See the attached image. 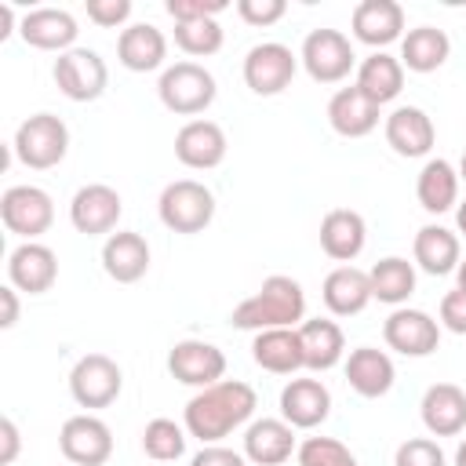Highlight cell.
<instances>
[{
  "label": "cell",
  "mask_w": 466,
  "mask_h": 466,
  "mask_svg": "<svg viewBox=\"0 0 466 466\" xmlns=\"http://www.w3.org/2000/svg\"><path fill=\"white\" fill-rule=\"evenodd\" d=\"M258 408V393L240 382V379H222L215 386L197 390L186 400L182 411V426L189 430V437H197L200 444H218L222 437H229L233 430H240Z\"/></svg>",
  "instance_id": "cell-1"
},
{
  "label": "cell",
  "mask_w": 466,
  "mask_h": 466,
  "mask_svg": "<svg viewBox=\"0 0 466 466\" xmlns=\"http://www.w3.org/2000/svg\"><path fill=\"white\" fill-rule=\"evenodd\" d=\"M306 320V291L295 277L273 273L262 280L255 295H248L233 313L229 324L244 331H269V328H295Z\"/></svg>",
  "instance_id": "cell-2"
},
{
  "label": "cell",
  "mask_w": 466,
  "mask_h": 466,
  "mask_svg": "<svg viewBox=\"0 0 466 466\" xmlns=\"http://www.w3.org/2000/svg\"><path fill=\"white\" fill-rule=\"evenodd\" d=\"M15 157L33 167V171H47V167H58L69 153V127L62 116L55 113H33L18 124L15 131V142H11Z\"/></svg>",
  "instance_id": "cell-3"
},
{
  "label": "cell",
  "mask_w": 466,
  "mask_h": 466,
  "mask_svg": "<svg viewBox=\"0 0 466 466\" xmlns=\"http://www.w3.org/2000/svg\"><path fill=\"white\" fill-rule=\"evenodd\" d=\"M157 211L171 233H204L215 218V193L197 178H178L164 186Z\"/></svg>",
  "instance_id": "cell-4"
},
{
  "label": "cell",
  "mask_w": 466,
  "mask_h": 466,
  "mask_svg": "<svg viewBox=\"0 0 466 466\" xmlns=\"http://www.w3.org/2000/svg\"><path fill=\"white\" fill-rule=\"evenodd\" d=\"M157 95L164 109H171L175 116H197L215 102L218 87H215V76L200 62H175L160 73Z\"/></svg>",
  "instance_id": "cell-5"
},
{
  "label": "cell",
  "mask_w": 466,
  "mask_h": 466,
  "mask_svg": "<svg viewBox=\"0 0 466 466\" xmlns=\"http://www.w3.org/2000/svg\"><path fill=\"white\" fill-rule=\"evenodd\" d=\"M299 62L306 66L309 80H317V84H339V80H346L353 73L357 55H353V44H350L346 33H339V29H313L302 40Z\"/></svg>",
  "instance_id": "cell-6"
},
{
  "label": "cell",
  "mask_w": 466,
  "mask_h": 466,
  "mask_svg": "<svg viewBox=\"0 0 466 466\" xmlns=\"http://www.w3.org/2000/svg\"><path fill=\"white\" fill-rule=\"evenodd\" d=\"M55 84L69 102H95L102 98L106 84H109V69L106 58L91 47H73L66 55L55 58Z\"/></svg>",
  "instance_id": "cell-7"
},
{
  "label": "cell",
  "mask_w": 466,
  "mask_h": 466,
  "mask_svg": "<svg viewBox=\"0 0 466 466\" xmlns=\"http://www.w3.org/2000/svg\"><path fill=\"white\" fill-rule=\"evenodd\" d=\"M124 390V371L106 353H87L69 371V393L80 408H109Z\"/></svg>",
  "instance_id": "cell-8"
},
{
  "label": "cell",
  "mask_w": 466,
  "mask_h": 466,
  "mask_svg": "<svg viewBox=\"0 0 466 466\" xmlns=\"http://www.w3.org/2000/svg\"><path fill=\"white\" fill-rule=\"evenodd\" d=\"M0 222L7 226V233L25 237V240H36L55 222L51 193L40 189V186H11L0 197Z\"/></svg>",
  "instance_id": "cell-9"
},
{
  "label": "cell",
  "mask_w": 466,
  "mask_h": 466,
  "mask_svg": "<svg viewBox=\"0 0 466 466\" xmlns=\"http://www.w3.org/2000/svg\"><path fill=\"white\" fill-rule=\"evenodd\" d=\"M58 448L73 466H102L113 455V430L91 411L69 415L58 430Z\"/></svg>",
  "instance_id": "cell-10"
},
{
  "label": "cell",
  "mask_w": 466,
  "mask_h": 466,
  "mask_svg": "<svg viewBox=\"0 0 466 466\" xmlns=\"http://www.w3.org/2000/svg\"><path fill=\"white\" fill-rule=\"evenodd\" d=\"M295 69H299L295 51L284 47V44H277V40L255 44V47L244 55V84H248L255 95H262V98L280 95V91L291 84Z\"/></svg>",
  "instance_id": "cell-11"
},
{
  "label": "cell",
  "mask_w": 466,
  "mask_h": 466,
  "mask_svg": "<svg viewBox=\"0 0 466 466\" xmlns=\"http://www.w3.org/2000/svg\"><path fill=\"white\" fill-rule=\"evenodd\" d=\"M167 371L182 382V386H215L222 382L226 375V353L215 346V342H204V339H182L171 346L167 353Z\"/></svg>",
  "instance_id": "cell-12"
},
{
  "label": "cell",
  "mask_w": 466,
  "mask_h": 466,
  "mask_svg": "<svg viewBox=\"0 0 466 466\" xmlns=\"http://www.w3.org/2000/svg\"><path fill=\"white\" fill-rule=\"evenodd\" d=\"M120 193L106 182H91V186H80L69 200V222L76 226V233L84 237H102V233H113L116 222H120Z\"/></svg>",
  "instance_id": "cell-13"
},
{
  "label": "cell",
  "mask_w": 466,
  "mask_h": 466,
  "mask_svg": "<svg viewBox=\"0 0 466 466\" xmlns=\"http://www.w3.org/2000/svg\"><path fill=\"white\" fill-rule=\"evenodd\" d=\"M382 339L404 357H430L441 342V320H433L426 309L397 306L382 324Z\"/></svg>",
  "instance_id": "cell-14"
},
{
  "label": "cell",
  "mask_w": 466,
  "mask_h": 466,
  "mask_svg": "<svg viewBox=\"0 0 466 466\" xmlns=\"http://www.w3.org/2000/svg\"><path fill=\"white\" fill-rule=\"evenodd\" d=\"M7 280L25 295H44L58 280V255L40 240H22L7 255Z\"/></svg>",
  "instance_id": "cell-15"
},
{
  "label": "cell",
  "mask_w": 466,
  "mask_h": 466,
  "mask_svg": "<svg viewBox=\"0 0 466 466\" xmlns=\"http://www.w3.org/2000/svg\"><path fill=\"white\" fill-rule=\"evenodd\" d=\"M226 131L215 120H186L175 135V157L193 171H211L226 160Z\"/></svg>",
  "instance_id": "cell-16"
},
{
  "label": "cell",
  "mask_w": 466,
  "mask_h": 466,
  "mask_svg": "<svg viewBox=\"0 0 466 466\" xmlns=\"http://www.w3.org/2000/svg\"><path fill=\"white\" fill-rule=\"evenodd\" d=\"M18 33L36 51H58V55H66V51H73L80 29H76V18L69 11H62V7H36V11H25L22 15Z\"/></svg>",
  "instance_id": "cell-17"
},
{
  "label": "cell",
  "mask_w": 466,
  "mask_h": 466,
  "mask_svg": "<svg viewBox=\"0 0 466 466\" xmlns=\"http://www.w3.org/2000/svg\"><path fill=\"white\" fill-rule=\"evenodd\" d=\"M386 142H390V149L397 157L415 160V157H426L433 149L437 127H433V120H430L426 109H419V106H397L386 116Z\"/></svg>",
  "instance_id": "cell-18"
},
{
  "label": "cell",
  "mask_w": 466,
  "mask_h": 466,
  "mask_svg": "<svg viewBox=\"0 0 466 466\" xmlns=\"http://www.w3.org/2000/svg\"><path fill=\"white\" fill-rule=\"evenodd\" d=\"M331 415V393L320 379H291L280 390V419L295 430H313Z\"/></svg>",
  "instance_id": "cell-19"
},
{
  "label": "cell",
  "mask_w": 466,
  "mask_h": 466,
  "mask_svg": "<svg viewBox=\"0 0 466 466\" xmlns=\"http://www.w3.org/2000/svg\"><path fill=\"white\" fill-rule=\"evenodd\" d=\"M368 244V226L360 218V211L353 208H331L320 218V251L342 266H350Z\"/></svg>",
  "instance_id": "cell-20"
},
{
  "label": "cell",
  "mask_w": 466,
  "mask_h": 466,
  "mask_svg": "<svg viewBox=\"0 0 466 466\" xmlns=\"http://www.w3.org/2000/svg\"><path fill=\"white\" fill-rule=\"evenodd\" d=\"M102 269L116 284H135L149 269V244L135 229H116L102 244Z\"/></svg>",
  "instance_id": "cell-21"
},
{
  "label": "cell",
  "mask_w": 466,
  "mask_h": 466,
  "mask_svg": "<svg viewBox=\"0 0 466 466\" xmlns=\"http://www.w3.org/2000/svg\"><path fill=\"white\" fill-rule=\"evenodd\" d=\"M353 36L368 47H386L404 36V7L397 0H360L353 7Z\"/></svg>",
  "instance_id": "cell-22"
},
{
  "label": "cell",
  "mask_w": 466,
  "mask_h": 466,
  "mask_svg": "<svg viewBox=\"0 0 466 466\" xmlns=\"http://www.w3.org/2000/svg\"><path fill=\"white\" fill-rule=\"evenodd\" d=\"M393 379H397V368H393L386 350H375V346L350 350V357H346V382H350L353 393H360L368 400L386 397L393 390Z\"/></svg>",
  "instance_id": "cell-23"
},
{
  "label": "cell",
  "mask_w": 466,
  "mask_h": 466,
  "mask_svg": "<svg viewBox=\"0 0 466 466\" xmlns=\"http://www.w3.org/2000/svg\"><path fill=\"white\" fill-rule=\"evenodd\" d=\"M295 448V426L284 419H255L244 430V459L255 466H280L291 459Z\"/></svg>",
  "instance_id": "cell-24"
},
{
  "label": "cell",
  "mask_w": 466,
  "mask_h": 466,
  "mask_svg": "<svg viewBox=\"0 0 466 466\" xmlns=\"http://www.w3.org/2000/svg\"><path fill=\"white\" fill-rule=\"evenodd\" d=\"M422 426L433 437H455L466 430V390L455 382H433L422 393Z\"/></svg>",
  "instance_id": "cell-25"
},
{
  "label": "cell",
  "mask_w": 466,
  "mask_h": 466,
  "mask_svg": "<svg viewBox=\"0 0 466 466\" xmlns=\"http://www.w3.org/2000/svg\"><path fill=\"white\" fill-rule=\"evenodd\" d=\"M328 124L342 138H364V135H371L379 127V106L357 84L339 87L331 95V102H328Z\"/></svg>",
  "instance_id": "cell-26"
},
{
  "label": "cell",
  "mask_w": 466,
  "mask_h": 466,
  "mask_svg": "<svg viewBox=\"0 0 466 466\" xmlns=\"http://www.w3.org/2000/svg\"><path fill=\"white\" fill-rule=\"evenodd\" d=\"M116 58H120V66L131 69V73H153V69H160L164 58H167V36H164L157 25H149V22L127 25V29H120V36H116Z\"/></svg>",
  "instance_id": "cell-27"
},
{
  "label": "cell",
  "mask_w": 466,
  "mask_h": 466,
  "mask_svg": "<svg viewBox=\"0 0 466 466\" xmlns=\"http://www.w3.org/2000/svg\"><path fill=\"white\" fill-rule=\"evenodd\" d=\"M251 357H255V364H258L262 371H273V375H295L299 368H306L299 328H269V331H255Z\"/></svg>",
  "instance_id": "cell-28"
},
{
  "label": "cell",
  "mask_w": 466,
  "mask_h": 466,
  "mask_svg": "<svg viewBox=\"0 0 466 466\" xmlns=\"http://www.w3.org/2000/svg\"><path fill=\"white\" fill-rule=\"evenodd\" d=\"M320 299L335 317H357L371 302V280L357 266H335L320 284Z\"/></svg>",
  "instance_id": "cell-29"
},
{
  "label": "cell",
  "mask_w": 466,
  "mask_h": 466,
  "mask_svg": "<svg viewBox=\"0 0 466 466\" xmlns=\"http://www.w3.org/2000/svg\"><path fill=\"white\" fill-rule=\"evenodd\" d=\"M459 182L462 178H459V167L451 160H444V157L426 160L419 171V182H415V197H419L422 211H430V215L451 211L459 204Z\"/></svg>",
  "instance_id": "cell-30"
},
{
  "label": "cell",
  "mask_w": 466,
  "mask_h": 466,
  "mask_svg": "<svg viewBox=\"0 0 466 466\" xmlns=\"http://www.w3.org/2000/svg\"><path fill=\"white\" fill-rule=\"evenodd\" d=\"M411 251H415L419 269H422V273H430V277L455 273V269H459V262H462L459 233H451V229H444V226H433V222H430V226H422V229L415 233Z\"/></svg>",
  "instance_id": "cell-31"
},
{
  "label": "cell",
  "mask_w": 466,
  "mask_h": 466,
  "mask_svg": "<svg viewBox=\"0 0 466 466\" xmlns=\"http://www.w3.org/2000/svg\"><path fill=\"white\" fill-rule=\"evenodd\" d=\"M299 339H302V357H306L309 371H331L346 353V335L328 317L302 320L299 324Z\"/></svg>",
  "instance_id": "cell-32"
},
{
  "label": "cell",
  "mask_w": 466,
  "mask_h": 466,
  "mask_svg": "<svg viewBox=\"0 0 466 466\" xmlns=\"http://www.w3.org/2000/svg\"><path fill=\"white\" fill-rule=\"evenodd\" d=\"M451 40L437 25H415L400 36V66L411 73H433L448 62Z\"/></svg>",
  "instance_id": "cell-33"
},
{
  "label": "cell",
  "mask_w": 466,
  "mask_h": 466,
  "mask_svg": "<svg viewBox=\"0 0 466 466\" xmlns=\"http://www.w3.org/2000/svg\"><path fill=\"white\" fill-rule=\"evenodd\" d=\"M357 87L382 109L386 102H393L404 87V66L400 58L386 55V51H371L360 66H357Z\"/></svg>",
  "instance_id": "cell-34"
},
{
  "label": "cell",
  "mask_w": 466,
  "mask_h": 466,
  "mask_svg": "<svg viewBox=\"0 0 466 466\" xmlns=\"http://www.w3.org/2000/svg\"><path fill=\"white\" fill-rule=\"evenodd\" d=\"M368 280H371V299L386 306H400L415 291V266L400 255H386L368 269Z\"/></svg>",
  "instance_id": "cell-35"
},
{
  "label": "cell",
  "mask_w": 466,
  "mask_h": 466,
  "mask_svg": "<svg viewBox=\"0 0 466 466\" xmlns=\"http://www.w3.org/2000/svg\"><path fill=\"white\" fill-rule=\"evenodd\" d=\"M186 426H178L175 419H149L142 430V451L153 462H175L186 455Z\"/></svg>",
  "instance_id": "cell-36"
},
{
  "label": "cell",
  "mask_w": 466,
  "mask_h": 466,
  "mask_svg": "<svg viewBox=\"0 0 466 466\" xmlns=\"http://www.w3.org/2000/svg\"><path fill=\"white\" fill-rule=\"evenodd\" d=\"M222 40H226V33H222L218 18H200V22H178L175 25V44L193 58H208V55L222 51Z\"/></svg>",
  "instance_id": "cell-37"
},
{
  "label": "cell",
  "mask_w": 466,
  "mask_h": 466,
  "mask_svg": "<svg viewBox=\"0 0 466 466\" xmlns=\"http://www.w3.org/2000/svg\"><path fill=\"white\" fill-rule=\"evenodd\" d=\"M295 455L299 466H360L357 455L335 437H306Z\"/></svg>",
  "instance_id": "cell-38"
},
{
  "label": "cell",
  "mask_w": 466,
  "mask_h": 466,
  "mask_svg": "<svg viewBox=\"0 0 466 466\" xmlns=\"http://www.w3.org/2000/svg\"><path fill=\"white\" fill-rule=\"evenodd\" d=\"M393 466H444V451L430 437H408L393 451Z\"/></svg>",
  "instance_id": "cell-39"
},
{
  "label": "cell",
  "mask_w": 466,
  "mask_h": 466,
  "mask_svg": "<svg viewBox=\"0 0 466 466\" xmlns=\"http://www.w3.org/2000/svg\"><path fill=\"white\" fill-rule=\"evenodd\" d=\"M167 15L178 22H200V18H218L226 11V0H167Z\"/></svg>",
  "instance_id": "cell-40"
},
{
  "label": "cell",
  "mask_w": 466,
  "mask_h": 466,
  "mask_svg": "<svg viewBox=\"0 0 466 466\" xmlns=\"http://www.w3.org/2000/svg\"><path fill=\"white\" fill-rule=\"evenodd\" d=\"M87 18L102 29H116L131 18V0H87Z\"/></svg>",
  "instance_id": "cell-41"
},
{
  "label": "cell",
  "mask_w": 466,
  "mask_h": 466,
  "mask_svg": "<svg viewBox=\"0 0 466 466\" xmlns=\"http://www.w3.org/2000/svg\"><path fill=\"white\" fill-rule=\"evenodd\" d=\"M284 11H288L284 0H237V15L248 25H273L284 18Z\"/></svg>",
  "instance_id": "cell-42"
},
{
  "label": "cell",
  "mask_w": 466,
  "mask_h": 466,
  "mask_svg": "<svg viewBox=\"0 0 466 466\" xmlns=\"http://www.w3.org/2000/svg\"><path fill=\"white\" fill-rule=\"evenodd\" d=\"M441 324L455 335H466V291H448L441 299Z\"/></svg>",
  "instance_id": "cell-43"
},
{
  "label": "cell",
  "mask_w": 466,
  "mask_h": 466,
  "mask_svg": "<svg viewBox=\"0 0 466 466\" xmlns=\"http://www.w3.org/2000/svg\"><path fill=\"white\" fill-rule=\"evenodd\" d=\"M189 466H248V459L240 455V451H233V448H222V444H204L193 459H189Z\"/></svg>",
  "instance_id": "cell-44"
},
{
  "label": "cell",
  "mask_w": 466,
  "mask_h": 466,
  "mask_svg": "<svg viewBox=\"0 0 466 466\" xmlns=\"http://www.w3.org/2000/svg\"><path fill=\"white\" fill-rule=\"evenodd\" d=\"M0 441H4V448H0V462L11 466L15 455H18V444H22V441H18V426H15V419H7V415L0 419Z\"/></svg>",
  "instance_id": "cell-45"
},
{
  "label": "cell",
  "mask_w": 466,
  "mask_h": 466,
  "mask_svg": "<svg viewBox=\"0 0 466 466\" xmlns=\"http://www.w3.org/2000/svg\"><path fill=\"white\" fill-rule=\"evenodd\" d=\"M0 302H4L0 328H15V320H18V288H15V284H4V288H0Z\"/></svg>",
  "instance_id": "cell-46"
},
{
  "label": "cell",
  "mask_w": 466,
  "mask_h": 466,
  "mask_svg": "<svg viewBox=\"0 0 466 466\" xmlns=\"http://www.w3.org/2000/svg\"><path fill=\"white\" fill-rule=\"evenodd\" d=\"M11 25H15V11H11V4H0V40L11 33Z\"/></svg>",
  "instance_id": "cell-47"
},
{
  "label": "cell",
  "mask_w": 466,
  "mask_h": 466,
  "mask_svg": "<svg viewBox=\"0 0 466 466\" xmlns=\"http://www.w3.org/2000/svg\"><path fill=\"white\" fill-rule=\"evenodd\" d=\"M455 226H459V233L466 237V200H462V204L455 208Z\"/></svg>",
  "instance_id": "cell-48"
},
{
  "label": "cell",
  "mask_w": 466,
  "mask_h": 466,
  "mask_svg": "<svg viewBox=\"0 0 466 466\" xmlns=\"http://www.w3.org/2000/svg\"><path fill=\"white\" fill-rule=\"evenodd\" d=\"M455 277H459V291H466V258L459 262V269H455Z\"/></svg>",
  "instance_id": "cell-49"
},
{
  "label": "cell",
  "mask_w": 466,
  "mask_h": 466,
  "mask_svg": "<svg viewBox=\"0 0 466 466\" xmlns=\"http://www.w3.org/2000/svg\"><path fill=\"white\" fill-rule=\"evenodd\" d=\"M455 466H466V441H462L459 451H455Z\"/></svg>",
  "instance_id": "cell-50"
},
{
  "label": "cell",
  "mask_w": 466,
  "mask_h": 466,
  "mask_svg": "<svg viewBox=\"0 0 466 466\" xmlns=\"http://www.w3.org/2000/svg\"><path fill=\"white\" fill-rule=\"evenodd\" d=\"M459 178L466 182V153H462V160H459Z\"/></svg>",
  "instance_id": "cell-51"
},
{
  "label": "cell",
  "mask_w": 466,
  "mask_h": 466,
  "mask_svg": "<svg viewBox=\"0 0 466 466\" xmlns=\"http://www.w3.org/2000/svg\"><path fill=\"white\" fill-rule=\"evenodd\" d=\"M69 466H73V462H69Z\"/></svg>",
  "instance_id": "cell-52"
}]
</instances>
